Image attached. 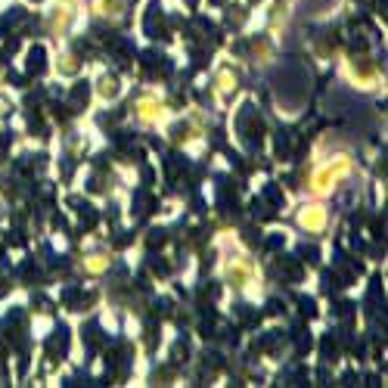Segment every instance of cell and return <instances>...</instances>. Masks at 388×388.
<instances>
[{
  "label": "cell",
  "instance_id": "6da1fadb",
  "mask_svg": "<svg viewBox=\"0 0 388 388\" xmlns=\"http://www.w3.org/2000/svg\"><path fill=\"white\" fill-rule=\"evenodd\" d=\"M348 171H351V162H348V159H335V162L323 165L314 177H310V189H314V192H329Z\"/></svg>",
  "mask_w": 388,
  "mask_h": 388
},
{
  "label": "cell",
  "instance_id": "7a4b0ae2",
  "mask_svg": "<svg viewBox=\"0 0 388 388\" xmlns=\"http://www.w3.org/2000/svg\"><path fill=\"white\" fill-rule=\"evenodd\" d=\"M326 221H329V214H326L323 205H307V208L298 214V224H301L307 233H320V230L326 227Z\"/></svg>",
  "mask_w": 388,
  "mask_h": 388
},
{
  "label": "cell",
  "instance_id": "3957f363",
  "mask_svg": "<svg viewBox=\"0 0 388 388\" xmlns=\"http://www.w3.org/2000/svg\"><path fill=\"white\" fill-rule=\"evenodd\" d=\"M137 115H140V118L143 122H159L162 118V103H155V100H140L137 103Z\"/></svg>",
  "mask_w": 388,
  "mask_h": 388
},
{
  "label": "cell",
  "instance_id": "277c9868",
  "mask_svg": "<svg viewBox=\"0 0 388 388\" xmlns=\"http://www.w3.org/2000/svg\"><path fill=\"white\" fill-rule=\"evenodd\" d=\"M125 7V0H100V13L103 16H118Z\"/></svg>",
  "mask_w": 388,
  "mask_h": 388
},
{
  "label": "cell",
  "instance_id": "5b68a950",
  "mask_svg": "<svg viewBox=\"0 0 388 388\" xmlns=\"http://www.w3.org/2000/svg\"><path fill=\"white\" fill-rule=\"evenodd\" d=\"M106 267H109V261H106L103 255H93V258L87 261V270H90V274H103Z\"/></svg>",
  "mask_w": 388,
  "mask_h": 388
},
{
  "label": "cell",
  "instance_id": "8992f818",
  "mask_svg": "<svg viewBox=\"0 0 388 388\" xmlns=\"http://www.w3.org/2000/svg\"><path fill=\"white\" fill-rule=\"evenodd\" d=\"M230 274H233V277H236V286H243V283L249 280V267H246V264H239L236 270H230Z\"/></svg>",
  "mask_w": 388,
  "mask_h": 388
}]
</instances>
